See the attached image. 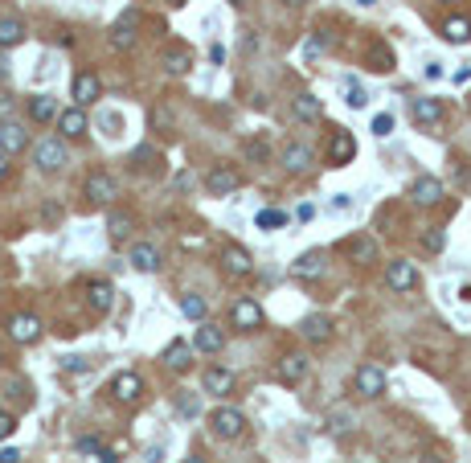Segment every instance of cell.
<instances>
[{"label": "cell", "mask_w": 471, "mask_h": 463, "mask_svg": "<svg viewBox=\"0 0 471 463\" xmlns=\"http://www.w3.org/2000/svg\"><path fill=\"white\" fill-rule=\"evenodd\" d=\"M209 430H213V439H238L246 430V414L238 410V406H217V410L209 414Z\"/></svg>", "instance_id": "1"}, {"label": "cell", "mask_w": 471, "mask_h": 463, "mask_svg": "<svg viewBox=\"0 0 471 463\" xmlns=\"http://www.w3.org/2000/svg\"><path fill=\"white\" fill-rule=\"evenodd\" d=\"M33 165L41 168V172H58V168L66 165V135H46V140H37Z\"/></svg>", "instance_id": "2"}, {"label": "cell", "mask_w": 471, "mask_h": 463, "mask_svg": "<svg viewBox=\"0 0 471 463\" xmlns=\"http://www.w3.org/2000/svg\"><path fill=\"white\" fill-rule=\"evenodd\" d=\"M205 189H209V197H229V193H238L242 189V172L229 165H217L205 172Z\"/></svg>", "instance_id": "3"}, {"label": "cell", "mask_w": 471, "mask_h": 463, "mask_svg": "<svg viewBox=\"0 0 471 463\" xmlns=\"http://www.w3.org/2000/svg\"><path fill=\"white\" fill-rule=\"evenodd\" d=\"M82 193H86L90 205H111V201L119 197V184H115L111 172H90L86 184H82Z\"/></svg>", "instance_id": "4"}, {"label": "cell", "mask_w": 471, "mask_h": 463, "mask_svg": "<svg viewBox=\"0 0 471 463\" xmlns=\"http://www.w3.org/2000/svg\"><path fill=\"white\" fill-rule=\"evenodd\" d=\"M9 336H13L16 345H37V340L46 336V328H41V320L33 312H16L13 320H9Z\"/></svg>", "instance_id": "5"}, {"label": "cell", "mask_w": 471, "mask_h": 463, "mask_svg": "<svg viewBox=\"0 0 471 463\" xmlns=\"http://www.w3.org/2000/svg\"><path fill=\"white\" fill-rule=\"evenodd\" d=\"M353 390L361 397H381L385 394V369L381 365H361L357 373H353Z\"/></svg>", "instance_id": "6"}, {"label": "cell", "mask_w": 471, "mask_h": 463, "mask_svg": "<svg viewBox=\"0 0 471 463\" xmlns=\"http://www.w3.org/2000/svg\"><path fill=\"white\" fill-rule=\"evenodd\" d=\"M229 324H234V328L238 332H254L262 324V308H259V299H238V303H234V312H229Z\"/></svg>", "instance_id": "7"}, {"label": "cell", "mask_w": 471, "mask_h": 463, "mask_svg": "<svg viewBox=\"0 0 471 463\" xmlns=\"http://www.w3.org/2000/svg\"><path fill=\"white\" fill-rule=\"evenodd\" d=\"M201 385H205V394L226 397V394H234L238 378H234V369H226V365H209V369H205V378H201Z\"/></svg>", "instance_id": "8"}, {"label": "cell", "mask_w": 471, "mask_h": 463, "mask_svg": "<svg viewBox=\"0 0 471 463\" xmlns=\"http://www.w3.org/2000/svg\"><path fill=\"white\" fill-rule=\"evenodd\" d=\"M385 283H390L393 291H414V287H418V266L406 263V259H393V263L385 266Z\"/></svg>", "instance_id": "9"}, {"label": "cell", "mask_w": 471, "mask_h": 463, "mask_svg": "<svg viewBox=\"0 0 471 463\" xmlns=\"http://www.w3.org/2000/svg\"><path fill=\"white\" fill-rule=\"evenodd\" d=\"M222 266H226L234 279H246V275H254V259H250V254H246L238 242H226V246H222Z\"/></svg>", "instance_id": "10"}, {"label": "cell", "mask_w": 471, "mask_h": 463, "mask_svg": "<svg viewBox=\"0 0 471 463\" xmlns=\"http://www.w3.org/2000/svg\"><path fill=\"white\" fill-rule=\"evenodd\" d=\"M357 156V140H353V132H332V140H328V165L341 168L348 165Z\"/></svg>", "instance_id": "11"}, {"label": "cell", "mask_w": 471, "mask_h": 463, "mask_svg": "<svg viewBox=\"0 0 471 463\" xmlns=\"http://www.w3.org/2000/svg\"><path fill=\"white\" fill-rule=\"evenodd\" d=\"M70 95H74V103H78V107L95 103L98 95H103V83H98V74H90V70H78V74H74V86H70Z\"/></svg>", "instance_id": "12"}, {"label": "cell", "mask_w": 471, "mask_h": 463, "mask_svg": "<svg viewBox=\"0 0 471 463\" xmlns=\"http://www.w3.org/2000/svg\"><path fill=\"white\" fill-rule=\"evenodd\" d=\"M111 394L119 397V402H140V394H144V378H140L135 369H123V373L111 381Z\"/></svg>", "instance_id": "13"}, {"label": "cell", "mask_w": 471, "mask_h": 463, "mask_svg": "<svg viewBox=\"0 0 471 463\" xmlns=\"http://www.w3.org/2000/svg\"><path fill=\"white\" fill-rule=\"evenodd\" d=\"M410 201H414V205H439L442 201V181L439 177H418V181L410 184Z\"/></svg>", "instance_id": "14"}, {"label": "cell", "mask_w": 471, "mask_h": 463, "mask_svg": "<svg viewBox=\"0 0 471 463\" xmlns=\"http://www.w3.org/2000/svg\"><path fill=\"white\" fill-rule=\"evenodd\" d=\"M25 144H29V132H25L16 119H4V123H0V152L16 156V152H25Z\"/></svg>", "instance_id": "15"}, {"label": "cell", "mask_w": 471, "mask_h": 463, "mask_svg": "<svg viewBox=\"0 0 471 463\" xmlns=\"http://www.w3.org/2000/svg\"><path fill=\"white\" fill-rule=\"evenodd\" d=\"M135 25H140V13H135V9H131L128 17L115 21V29H111V50H131V46H135Z\"/></svg>", "instance_id": "16"}, {"label": "cell", "mask_w": 471, "mask_h": 463, "mask_svg": "<svg viewBox=\"0 0 471 463\" xmlns=\"http://www.w3.org/2000/svg\"><path fill=\"white\" fill-rule=\"evenodd\" d=\"M291 115L299 119V123H320V119H324V103L304 90V95H295L291 99Z\"/></svg>", "instance_id": "17"}, {"label": "cell", "mask_w": 471, "mask_h": 463, "mask_svg": "<svg viewBox=\"0 0 471 463\" xmlns=\"http://www.w3.org/2000/svg\"><path fill=\"white\" fill-rule=\"evenodd\" d=\"M58 135H66V140L86 135V111H82L78 103H74V107H66L62 115H58Z\"/></svg>", "instance_id": "18"}, {"label": "cell", "mask_w": 471, "mask_h": 463, "mask_svg": "<svg viewBox=\"0 0 471 463\" xmlns=\"http://www.w3.org/2000/svg\"><path fill=\"white\" fill-rule=\"evenodd\" d=\"M86 299H90V312H95V316H107V312H111V303H115V287L107 279H90Z\"/></svg>", "instance_id": "19"}, {"label": "cell", "mask_w": 471, "mask_h": 463, "mask_svg": "<svg viewBox=\"0 0 471 463\" xmlns=\"http://www.w3.org/2000/svg\"><path fill=\"white\" fill-rule=\"evenodd\" d=\"M304 378H308V357H304V353H287V357L279 361V381H283V385H299Z\"/></svg>", "instance_id": "20"}, {"label": "cell", "mask_w": 471, "mask_h": 463, "mask_svg": "<svg viewBox=\"0 0 471 463\" xmlns=\"http://www.w3.org/2000/svg\"><path fill=\"white\" fill-rule=\"evenodd\" d=\"M291 275L295 279H320L324 275V250H308V254H299L291 263Z\"/></svg>", "instance_id": "21"}, {"label": "cell", "mask_w": 471, "mask_h": 463, "mask_svg": "<svg viewBox=\"0 0 471 463\" xmlns=\"http://www.w3.org/2000/svg\"><path fill=\"white\" fill-rule=\"evenodd\" d=\"M410 115H414L418 128H439V123H442V103L439 99H414Z\"/></svg>", "instance_id": "22"}, {"label": "cell", "mask_w": 471, "mask_h": 463, "mask_svg": "<svg viewBox=\"0 0 471 463\" xmlns=\"http://www.w3.org/2000/svg\"><path fill=\"white\" fill-rule=\"evenodd\" d=\"M164 70H168L172 78L189 74V70H193V50H189V46H168V50H164Z\"/></svg>", "instance_id": "23"}, {"label": "cell", "mask_w": 471, "mask_h": 463, "mask_svg": "<svg viewBox=\"0 0 471 463\" xmlns=\"http://www.w3.org/2000/svg\"><path fill=\"white\" fill-rule=\"evenodd\" d=\"M128 259H131V266H135V271H144V275L160 271V250L152 246V242H135Z\"/></svg>", "instance_id": "24"}, {"label": "cell", "mask_w": 471, "mask_h": 463, "mask_svg": "<svg viewBox=\"0 0 471 463\" xmlns=\"http://www.w3.org/2000/svg\"><path fill=\"white\" fill-rule=\"evenodd\" d=\"M299 332H304L308 345H328V340H332V320H328V316H308V320L299 324Z\"/></svg>", "instance_id": "25"}, {"label": "cell", "mask_w": 471, "mask_h": 463, "mask_svg": "<svg viewBox=\"0 0 471 463\" xmlns=\"http://www.w3.org/2000/svg\"><path fill=\"white\" fill-rule=\"evenodd\" d=\"M193 348L197 353H222V348H226V332L201 320V328H197V336H193Z\"/></svg>", "instance_id": "26"}, {"label": "cell", "mask_w": 471, "mask_h": 463, "mask_svg": "<svg viewBox=\"0 0 471 463\" xmlns=\"http://www.w3.org/2000/svg\"><path fill=\"white\" fill-rule=\"evenodd\" d=\"M131 230H135V214H128V209H111V214H107V234H111V242H128Z\"/></svg>", "instance_id": "27"}, {"label": "cell", "mask_w": 471, "mask_h": 463, "mask_svg": "<svg viewBox=\"0 0 471 463\" xmlns=\"http://www.w3.org/2000/svg\"><path fill=\"white\" fill-rule=\"evenodd\" d=\"M164 365H168V369H172V373H185V369H189V365H193V348L185 345V340H172V345L164 348V357H160Z\"/></svg>", "instance_id": "28"}, {"label": "cell", "mask_w": 471, "mask_h": 463, "mask_svg": "<svg viewBox=\"0 0 471 463\" xmlns=\"http://www.w3.org/2000/svg\"><path fill=\"white\" fill-rule=\"evenodd\" d=\"M311 160H316V156H311L308 144H287V148H283V165H287V172H308Z\"/></svg>", "instance_id": "29"}, {"label": "cell", "mask_w": 471, "mask_h": 463, "mask_svg": "<svg viewBox=\"0 0 471 463\" xmlns=\"http://www.w3.org/2000/svg\"><path fill=\"white\" fill-rule=\"evenodd\" d=\"M62 111H58V99L53 95H33L29 99V119L33 123H49V119H58Z\"/></svg>", "instance_id": "30"}, {"label": "cell", "mask_w": 471, "mask_h": 463, "mask_svg": "<svg viewBox=\"0 0 471 463\" xmlns=\"http://www.w3.org/2000/svg\"><path fill=\"white\" fill-rule=\"evenodd\" d=\"M348 259L353 263H377V242L369 238V234H357V238H348Z\"/></svg>", "instance_id": "31"}, {"label": "cell", "mask_w": 471, "mask_h": 463, "mask_svg": "<svg viewBox=\"0 0 471 463\" xmlns=\"http://www.w3.org/2000/svg\"><path fill=\"white\" fill-rule=\"evenodd\" d=\"M25 41V21L21 17H0V50H13Z\"/></svg>", "instance_id": "32"}, {"label": "cell", "mask_w": 471, "mask_h": 463, "mask_svg": "<svg viewBox=\"0 0 471 463\" xmlns=\"http://www.w3.org/2000/svg\"><path fill=\"white\" fill-rule=\"evenodd\" d=\"M442 37H447V41H455V46L471 41V21L467 17H447V21H442Z\"/></svg>", "instance_id": "33"}, {"label": "cell", "mask_w": 471, "mask_h": 463, "mask_svg": "<svg viewBox=\"0 0 471 463\" xmlns=\"http://www.w3.org/2000/svg\"><path fill=\"white\" fill-rule=\"evenodd\" d=\"M103 451H107V447H103V435H82V439H78V455H82V459L95 463Z\"/></svg>", "instance_id": "34"}, {"label": "cell", "mask_w": 471, "mask_h": 463, "mask_svg": "<svg viewBox=\"0 0 471 463\" xmlns=\"http://www.w3.org/2000/svg\"><path fill=\"white\" fill-rule=\"evenodd\" d=\"M180 312L189 316V320H197V324H201L209 308H205V299H201V296H185V299H180Z\"/></svg>", "instance_id": "35"}, {"label": "cell", "mask_w": 471, "mask_h": 463, "mask_svg": "<svg viewBox=\"0 0 471 463\" xmlns=\"http://www.w3.org/2000/svg\"><path fill=\"white\" fill-rule=\"evenodd\" d=\"M344 103H348L353 111H361V107L369 103V95H365V86H361V83H344Z\"/></svg>", "instance_id": "36"}, {"label": "cell", "mask_w": 471, "mask_h": 463, "mask_svg": "<svg viewBox=\"0 0 471 463\" xmlns=\"http://www.w3.org/2000/svg\"><path fill=\"white\" fill-rule=\"evenodd\" d=\"M266 156H271L266 140H246V160H254V165H266Z\"/></svg>", "instance_id": "37"}, {"label": "cell", "mask_w": 471, "mask_h": 463, "mask_svg": "<svg viewBox=\"0 0 471 463\" xmlns=\"http://www.w3.org/2000/svg\"><path fill=\"white\" fill-rule=\"evenodd\" d=\"M283 222H287V214H279V209H262V214L254 217L259 230H275V226H283Z\"/></svg>", "instance_id": "38"}, {"label": "cell", "mask_w": 471, "mask_h": 463, "mask_svg": "<svg viewBox=\"0 0 471 463\" xmlns=\"http://www.w3.org/2000/svg\"><path fill=\"white\" fill-rule=\"evenodd\" d=\"M369 62H373V70H393V53L385 50V46H373V50H369Z\"/></svg>", "instance_id": "39"}, {"label": "cell", "mask_w": 471, "mask_h": 463, "mask_svg": "<svg viewBox=\"0 0 471 463\" xmlns=\"http://www.w3.org/2000/svg\"><path fill=\"white\" fill-rule=\"evenodd\" d=\"M177 414L180 418H197V414H201V402H197V397H177Z\"/></svg>", "instance_id": "40"}, {"label": "cell", "mask_w": 471, "mask_h": 463, "mask_svg": "<svg viewBox=\"0 0 471 463\" xmlns=\"http://www.w3.org/2000/svg\"><path fill=\"white\" fill-rule=\"evenodd\" d=\"M390 132H393V115H390V111L373 115V135H390Z\"/></svg>", "instance_id": "41"}, {"label": "cell", "mask_w": 471, "mask_h": 463, "mask_svg": "<svg viewBox=\"0 0 471 463\" xmlns=\"http://www.w3.org/2000/svg\"><path fill=\"white\" fill-rule=\"evenodd\" d=\"M423 246L430 250V254H439V250L447 246V238H442V230H430V234H426V238H423Z\"/></svg>", "instance_id": "42"}, {"label": "cell", "mask_w": 471, "mask_h": 463, "mask_svg": "<svg viewBox=\"0 0 471 463\" xmlns=\"http://www.w3.org/2000/svg\"><path fill=\"white\" fill-rule=\"evenodd\" d=\"M62 369H66V373H86V369H90V361H86V357H66Z\"/></svg>", "instance_id": "43"}, {"label": "cell", "mask_w": 471, "mask_h": 463, "mask_svg": "<svg viewBox=\"0 0 471 463\" xmlns=\"http://www.w3.org/2000/svg\"><path fill=\"white\" fill-rule=\"evenodd\" d=\"M344 422H348V414H344V410H332V414H328V430H332V435H341Z\"/></svg>", "instance_id": "44"}, {"label": "cell", "mask_w": 471, "mask_h": 463, "mask_svg": "<svg viewBox=\"0 0 471 463\" xmlns=\"http://www.w3.org/2000/svg\"><path fill=\"white\" fill-rule=\"evenodd\" d=\"M13 430H16V418L0 410V439H13Z\"/></svg>", "instance_id": "45"}, {"label": "cell", "mask_w": 471, "mask_h": 463, "mask_svg": "<svg viewBox=\"0 0 471 463\" xmlns=\"http://www.w3.org/2000/svg\"><path fill=\"white\" fill-rule=\"evenodd\" d=\"M4 119H13V99L0 90V123H4Z\"/></svg>", "instance_id": "46"}, {"label": "cell", "mask_w": 471, "mask_h": 463, "mask_svg": "<svg viewBox=\"0 0 471 463\" xmlns=\"http://www.w3.org/2000/svg\"><path fill=\"white\" fill-rule=\"evenodd\" d=\"M451 78H455V86H459V83H471V66H459Z\"/></svg>", "instance_id": "47"}, {"label": "cell", "mask_w": 471, "mask_h": 463, "mask_svg": "<svg viewBox=\"0 0 471 463\" xmlns=\"http://www.w3.org/2000/svg\"><path fill=\"white\" fill-rule=\"evenodd\" d=\"M0 463H21V455H16L13 447H4V451H0Z\"/></svg>", "instance_id": "48"}, {"label": "cell", "mask_w": 471, "mask_h": 463, "mask_svg": "<svg viewBox=\"0 0 471 463\" xmlns=\"http://www.w3.org/2000/svg\"><path fill=\"white\" fill-rule=\"evenodd\" d=\"M348 205H353V197H348V193H341V197H332V209H348Z\"/></svg>", "instance_id": "49"}, {"label": "cell", "mask_w": 471, "mask_h": 463, "mask_svg": "<svg viewBox=\"0 0 471 463\" xmlns=\"http://www.w3.org/2000/svg\"><path fill=\"white\" fill-rule=\"evenodd\" d=\"M95 463H119V451H103V455H98Z\"/></svg>", "instance_id": "50"}, {"label": "cell", "mask_w": 471, "mask_h": 463, "mask_svg": "<svg viewBox=\"0 0 471 463\" xmlns=\"http://www.w3.org/2000/svg\"><path fill=\"white\" fill-rule=\"evenodd\" d=\"M9 177V152H0V181Z\"/></svg>", "instance_id": "51"}, {"label": "cell", "mask_w": 471, "mask_h": 463, "mask_svg": "<svg viewBox=\"0 0 471 463\" xmlns=\"http://www.w3.org/2000/svg\"><path fill=\"white\" fill-rule=\"evenodd\" d=\"M4 78H9V66H4V58H0V83H4Z\"/></svg>", "instance_id": "52"}, {"label": "cell", "mask_w": 471, "mask_h": 463, "mask_svg": "<svg viewBox=\"0 0 471 463\" xmlns=\"http://www.w3.org/2000/svg\"><path fill=\"white\" fill-rule=\"evenodd\" d=\"M185 463H205V459H201V455H189V459H185Z\"/></svg>", "instance_id": "53"}, {"label": "cell", "mask_w": 471, "mask_h": 463, "mask_svg": "<svg viewBox=\"0 0 471 463\" xmlns=\"http://www.w3.org/2000/svg\"><path fill=\"white\" fill-rule=\"evenodd\" d=\"M357 4H361V9H369V4H377V0H357Z\"/></svg>", "instance_id": "54"}, {"label": "cell", "mask_w": 471, "mask_h": 463, "mask_svg": "<svg viewBox=\"0 0 471 463\" xmlns=\"http://www.w3.org/2000/svg\"><path fill=\"white\" fill-rule=\"evenodd\" d=\"M168 4H177V9H180V4H189V0H168Z\"/></svg>", "instance_id": "55"}, {"label": "cell", "mask_w": 471, "mask_h": 463, "mask_svg": "<svg viewBox=\"0 0 471 463\" xmlns=\"http://www.w3.org/2000/svg\"><path fill=\"white\" fill-rule=\"evenodd\" d=\"M0 361H4V348H0Z\"/></svg>", "instance_id": "56"}]
</instances>
